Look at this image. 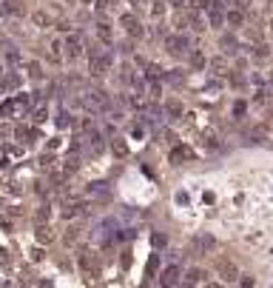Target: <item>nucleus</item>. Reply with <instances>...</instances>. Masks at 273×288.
I'll list each match as a JSON object with an SVG mask.
<instances>
[{"instance_id": "f257e3e1", "label": "nucleus", "mask_w": 273, "mask_h": 288, "mask_svg": "<svg viewBox=\"0 0 273 288\" xmlns=\"http://www.w3.org/2000/svg\"><path fill=\"white\" fill-rule=\"evenodd\" d=\"M165 49H168L174 58H180V55H188L191 52V37L188 35H168L165 37Z\"/></svg>"}, {"instance_id": "412c9836", "label": "nucleus", "mask_w": 273, "mask_h": 288, "mask_svg": "<svg viewBox=\"0 0 273 288\" xmlns=\"http://www.w3.org/2000/svg\"><path fill=\"white\" fill-rule=\"evenodd\" d=\"M191 66L193 69H205V66H208V60H205L202 52H191Z\"/></svg>"}, {"instance_id": "aec40b11", "label": "nucleus", "mask_w": 273, "mask_h": 288, "mask_svg": "<svg viewBox=\"0 0 273 288\" xmlns=\"http://www.w3.org/2000/svg\"><path fill=\"white\" fill-rule=\"evenodd\" d=\"M253 58H256V60H268V58H271V49L265 46V43H256V46H253Z\"/></svg>"}, {"instance_id": "ddd939ff", "label": "nucleus", "mask_w": 273, "mask_h": 288, "mask_svg": "<svg viewBox=\"0 0 273 288\" xmlns=\"http://www.w3.org/2000/svg\"><path fill=\"white\" fill-rule=\"evenodd\" d=\"M32 20H34V26L46 29V26H51V14L43 12V9H37V12H32Z\"/></svg>"}, {"instance_id": "9b49d317", "label": "nucleus", "mask_w": 273, "mask_h": 288, "mask_svg": "<svg viewBox=\"0 0 273 288\" xmlns=\"http://www.w3.org/2000/svg\"><path fill=\"white\" fill-rule=\"evenodd\" d=\"M3 12L14 14V17H23V14H26V6H23L20 0H6V3H3Z\"/></svg>"}, {"instance_id": "f3484780", "label": "nucleus", "mask_w": 273, "mask_h": 288, "mask_svg": "<svg viewBox=\"0 0 273 288\" xmlns=\"http://www.w3.org/2000/svg\"><path fill=\"white\" fill-rule=\"evenodd\" d=\"M202 280H205V274H202V271H199V268H191V271L185 274V286H199Z\"/></svg>"}, {"instance_id": "6e6552de", "label": "nucleus", "mask_w": 273, "mask_h": 288, "mask_svg": "<svg viewBox=\"0 0 273 288\" xmlns=\"http://www.w3.org/2000/svg\"><path fill=\"white\" fill-rule=\"evenodd\" d=\"M34 237H37V242H46V245H48V242L54 240V231L48 229V223H37V229H34Z\"/></svg>"}, {"instance_id": "de8ad7c7", "label": "nucleus", "mask_w": 273, "mask_h": 288, "mask_svg": "<svg viewBox=\"0 0 273 288\" xmlns=\"http://www.w3.org/2000/svg\"><path fill=\"white\" fill-rule=\"evenodd\" d=\"M271 29H273V20H271Z\"/></svg>"}, {"instance_id": "2eb2a0df", "label": "nucleus", "mask_w": 273, "mask_h": 288, "mask_svg": "<svg viewBox=\"0 0 273 288\" xmlns=\"http://www.w3.org/2000/svg\"><path fill=\"white\" fill-rule=\"evenodd\" d=\"M17 109H20V103H17L14 97H11V100H3V103H0V117H11Z\"/></svg>"}, {"instance_id": "9d476101", "label": "nucleus", "mask_w": 273, "mask_h": 288, "mask_svg": "<svg viewBox=\"0 0 273 288\" xmlns=\"http://www.w3.org/2000/svg\"><path fill=\"white\" fill-rule=\"evenodd\" d=\"M94 32H97V40H100V43H105V46L114 43V32H111V26H108V23H97Z\"/></svg>"}, {"instance_id": "a19ab883", "label": "nucleus", "mask_w": 273, "mask_h": 288, "mask_svg": "<svg viewBox=\"0 0 273 288\" xmlns=\"http://www.w3.org/2000/svg\"><path fill=\"white\" fill-rule=\"evenodd\" d=\"M168 6H174V9H182V6H188L185 0H168Z\"/></svg>"}, {"instance_id": "5701e85b", "label": "nucleus", "mask_w": 273, "mask_h": 288, "mask_svg": "<svg viewBox=\"0 0 273 288\" xmlns=\"http://www.w3.org/2000/svg\"><path fill=\"white\" fill-rule=\"evenodd\" d=\"M6 60H9L11 66H20V52L14 46H6Z\"/></svg>"}, {"instance_id": "473e14b6", "label": "nucleus", "mask_w": 273, "mask_h": 288, "mask_svg": "<svg viewBox=\"0 0 273 288\" xmlns=\"http://www.w3.org/2000/svg\"><path fill=\"white\" fill-rule=\"evenodd\" d=\"M80 240V229H68L66 231V245H74Z\"/></svg>"}, {"instance_id": "b1692460", "label": "nucleus", "mask_w": 273, "mask_h": 288, "mask_svg": "<svg viewBox=\"0 0 273 288\" xmlns=\"http://www.w3.org/2000/svg\"><path fill=\"white\" fill-rule=\"evenodd\" d=\"M202 146L205 149H219V140H216V134H211V131H208V134H202Z\"/></svg>"}, {"instance_id": "a878e982", "label": "nucleus", "mask_w": 273, "mask_h": 288, "mask_svg": "<svg viewBox=\"0 0 273 288\" xmlns=\"http://www.w3.org/2000/svg\"><path fill=\"white\" fill-rule=\"evenodd\" d=\"M148 80H157V77H162V66H157V63H148Z\"/></svg>"}, {"instance_id": "0eeeda50", "label": "nucleus", "mask_w": 273, "mask_h": 288, "mask_svg": "<svg viewBox=\"0 0 273 288\" xmlns=\"http://www.w3.org/2000/svg\"><path fill=\"white\" fill-rule=\"evenodd\" d=\"M180 274H182L180 265H171V268H165V271H162L159 283H162V286H177V283H180Z\"/></svg>"}, {"instance_id": "8fccbe9b", "label": "nucleus", "mask_w": 273, "mask_h": 288, "mask_svg": "<svg viewBox=\"0 0 273 288\" xmlns=\"http://www.w3.org/2000/svg\"><path fill=\"white\" fill-rule=\"evenodd\" d=\"M0 74H3V71H0Z\"/></svg>"}, {"instance_id": "c85d7f7f", "label": "nucleus", "mask_w": 273, "mask_h": 288, "mask_svg": "<svg viewBox=\"0 0 273 288\" xmlns=\"http://www.w3.org/2000/svg\"><path fill=\"white\" fill-rule=\"evenodd\" d=\"M48 214H51V208H48V203H46V206H40L37 211H34V220L43 223V220H48Z\"/></svg>"}, {"instance_id": "49530a36", "label": "nucleus", "mask_w": 273, "mask_h": 288, "mask_svg": "<svg viewBox=\"0 0 273 288\" xmlns=\"http://www.w3.org/2000/svg\"><path fill=\"white\" fill-rule=\"evenodd\" d=\"M83 3H91V0H83Z\"/></svg>"}, {"instance_id": "58836bf2", "label": "nucleus", "mask_w": 273, "mask_h": 288, "mask_svg": "<svg viewBox=\"0 0 273 288\" xmlns=\"http://www.w3.org/2000/svg\"><path fill=\"white\" fill-rule=\"evenodd\" d=\"M154 35H157V37H168V29H165V23H159L157 29H154Z\"/></svg>"}, {"instance_id": "c03bdc74", "label": "nucleus", "mask_w": 273, "mask_h": 288, "mask_svg": "<svg viewBox=\"0 0 273 288\" xmlns=\"http://www.w3.org/2000/svg\"><path fill=\"white\" fill-rule=\"evenodd\" d=\"M105 3H108V0H97V12H105V9H108V6H105Z\"/></svg>"}, {"instance_id": "f03ea898", "label": "nucleus", "mask_w": 273, "mask_h": 288, "mask_svg": "<svg viewBox=\"0 0 273 288\" xmlns=\"http://www.w3.org/2000/svg\"><path fill=\"white\" fill-rule=\"evenodd\" d=\"M225 6H222V3H208V23L214 26V29H222V26H225Z\"/></svg>"}, {"instance_id": "6ab92c4d", "label": "nucleus", "mask_w": 273, "mask_h": 288, "mask_svg": "<svg viewBox=\"0 0 273 288\" xmlns=\"http://www.w3.org/2000/svg\"><path fill=\"white\" fill-rule=\"evenodd\" d=\"M111 151H114V157H120V160H125V157H128V146H125L123 140H114V143H111Z\"/></svg>"}, {"instance_id": "2f4dec72", "label": "nucleus", "mask_w": 273, "mask_h": 288, "mask_svg": "<svg viewBox=\"0 0 273 288\" xmlns=\"http://www.w3.org/2000/svg\"><path fill=\"white\" fill-rule=\"evenodd\" d=\"M63 169H66V174H74V172H77V169H80V160H77V157H68Z\"/></svg>"}, {"instance_id": "20e7f679", "label": "nucleus", "mask_w": 273, "mask_h": 288, "mask_svg": "<svg viewBox=\"0 0 273 288\" xmlns=\"http://www.w3.org/2000/svg\"><path fill=\"white\" fill-rule=\"evenodd\" d=\"M66 55H68V60L83 58V40H80V35H68L66 37Z\"/></svg>"}, {"instance_id": "a18cd8bd", "label": "nucleus", "mask_w": 273, "mask_h": 288, "mask_svg": "<svg viewBox=\"0 0 273 288\" xmlns=\"http://www.w3.org/2000/svg\"><path fill=\"white\" fill-rule=\"evenodd\" d=\"M271 83H273V71H271Z\"/></svg>"}, {"instance_id": "f704fd0d", "label": "nucleus", "mask_w": 273, "mask_h": 288, "mask_svg": "<svg viewBox=\"0 0 273 288\" xmlns=\"http://www.w3.org/2000/svg\"><path fill=\"white\" fill-rule=\"evenodd\" d=\"M74 214H80V206H66V208H63V217H74Z\"/></svg>"}, {"instance_id": "a211bd4d", "label": "nucleus", "mask_w": 273, "mask_h": 288, "mask_svg": "<svg viewBox=\"0 0 273 288\" xmlns=\"http://www.w3.org/2000/svg\"><path fill=\"white\" fill-rule=\"evenodd\" d=\"M250 143H265L268 140V128H262V126H256V128H250Z\"/></svg>"}, {"instance_id": "09e8293b", "label": "nucleus", "mask_w": 273, "mask_h": 288, "mask_svg": "<svg viewBox=\"0 0 273 288\" xmlns=\"http://www.w3.org/2000/svg\"><path fill=\"white\" fill-rule=\"evenodd\" d=\"M271 6H273V0H271Z\"/></svg>"}, {"instance_id": "7ed1b4c3", "label": "nucleus", "mask_w": 273, "mask_h": 288, "mask_svg": "<svg viewBox=\"0 0 273 288\" xmlns=\"http://www.w3.org/2000/svg\"><path fill=\"white\" fill-rule=\"evenodd\" d=\"M120 23L125 26V32H128L131 37H142V35H145V29H142V23L136 20L134 14H123V17H120Z\"/></svg>"}, {"instance_id": "1a4fd4ad", "label": "nucleus", "mask_w": 273, "mask_h": 288, "mask_svg": "<svg viewBox=\"0 0 273 288\" xmlns=\"http://www.w3.org/2000/svg\"><path fill=\"white\" fill-rule=\"evenodd\" d=\"M193 248H196V251H214L216 240L211 237V234H202V237H196V240H193Z\"/></svg>"}, {"instance_id": "e433bc0d", "label": "nucleus", "mask_w": 273, "mask_h": 288, "mask_svg": "<svg viewBox=\"0 0 273 288\" xmlns=\"http://www.w3.org/2000/svg\"><path fill=\"white\" fill-rule=\"evenodd\" d=\"M245 112H248V106H245V103H236V106H233V117H242Z\"/></svg>"}, {"instance_id": "dca6fc26", "label": "nucleus", "mask_w": 273, "mask_h": 288, "mask_svg": "<svg viewBox=\"0 0 273 288\" xmlns=\"http://www.w3.org/2000/svg\"><path fill=\"white\" fill-rule=\"evenodd\" d=\"M60 49H66V43H60V40H51V43H48V60H51V63H60V58H63Z\"/></svg>"}, {"instance_id": "4be33fe9", "label": "nucleus", "mask_w": 273, "mask_h": 288, "mask_svg": "<svg viewBox=\"0 0 273 288\" xmlns=\"http://www.w3.org/2000/svg\"><path fill=\"white\" fill-rule=\"evenodd\" d=\"M208 66L216 71V74H225V69H228V63H225V58H214V60H208Z\"/></svg>"}, {"instance_id": "cd10ccee", "label": "nucleus", "mask_w": 273, "mask_h": 288, "mask_svg": "<svg viewBox=\"0 0 273 288\" xmlns=\"http://www.w3.org/2000/svg\"><path fill=\"white\" fill-rule=\"evenodd\" d=\"M188 23H191V17H188V12H185V14H177V17H174V29H180V32H182V29H185Z\"/></svg>"}, {"instance_id": "79ce46f5", "label": "nucleus", "mask_w": 273, "mask_h": 288, "mask_svg": "<svg viewBox=\"0 0 273 288\" xmlns=\"http://www.w3.org/2000/svg\"><path fill=\"white\" fill-rule=\"evenodd\" d=\"M233 6H236V9H248L250 0H233Z\"/></svg>"}, {"instance_id": "423d86ee", "label": "nucleus", "mask_w": 273, "mask_h": 288, "mask_svg": "<svg viewBox=\"0 0 273 288\" xmlns=\"http://www.w3.org/2000/svg\"><path fill=\"white\" fill-rule=\"evenodd\" d=\"M225 26H230V29H239V26H245V9H228L225 12Z\"/></svg>"}, {"instance_id": "4468645a", "label": "nucleus", "mask_w": 273, "mask_h": 288, "mask_svg": "<svg viewBox=\"0 0 273 288\" xmlns=\"http://www.w3.org/2000/svg\"><path fill=\"white\" fill-rule=\"evenodd\" d=\"M193 157V151L188 149V146H177V149L171 151V160L174 163H180V160H191Z\"/></svg>"}, {"instance_id": "39448f33", "label": "nucleus", "mask_w": 273, "mask_h": 288, "mask_svg": "<svg viewBox=\"0 0 273 288\" xmlns=\"http://www.w3.org/2000/svg\"><path fill=\"white\" fill-rule=\"evenodd\" d=\"M216 271H219V277H222L225 283H236V280H239V268H236L233 263H225V260H219Z\"/></svg>"}, {"instance_id": "ea45409f", "label": "nucleus", "mask_w": 273, "mask_h": 288, "mask_svg": "<svg viewBox=\"0 0 273 288\" xmlns=\"http://www.w3.org/2000/svg\"><path fill=\"white\" fill-rule=\"evenodd\" d=\"M46 120V109H37V112H34V123H43Z\"/></svg>"}, {"instance_id": "4c0bfd02", "label": "nucleus", "mask_w": 273, "mask_h": 288, "mask_svg": "<svg viewBox=\"0 0 273 288\" xmlns=\"http://www.w3.org/2000/svg\"><path fill=\"white\" fill-rule=\"evenodd\" d=\"M14 131H11V126H0V140H9Z\"/></svg>"}, {"instance_id": "393cba45", "label": "nucleus", "mask_w": 273, "mask_h": 288, "mask_svg": "<svg viewBox=\"0 0 273 288\" xmlns=\"http://www.w3.org/2000/svg\"><path fill=\"white\" fill-rule=\"evenodd\" d=\"M29 77H32V80H40V77H43V66H40V63H29Z\"/></svg>"}, {"instance_id": "bb28decb", "label": "nucleus", "mask_w": 273, "mask_h": 288, "mask_svg": "<svg viewBox=\"0 0 273 288\" xmlns=\"http://www.w3.org/2000/svg\"><path fill=\"white\" fill-rule=\"evenodd\" d=\"M165 3H168V0H159V3H154V6H151V14H154L157 20H162V14H165Z\"/></svg>"}, {"instance_id": "7c9ffc66", "label": "nucleus", "mask_w": 273, "mask_h": 288, "mask_svg": "<svg viewBox=\"0 0 273 288\" xmlns=\"http://www.w3.org/2000/svg\"><path fill=\"white\" fill-rule=\"evenodd\" d=\"M168 115L171 117H182V103L180 100H171L168 103Z\"/></svg>"}, {"instance_id": "c756f323", "label": "nucleus", "mask_w": 273, "mask_h": 288, "mask_svg": "<svg viewBox=\"0 0 273 288\" xmlns=\"http://www.w3.org/2000/svg\"><path fill=\"white\" fill-rule=\"evenodd\" d=\"M228 80H230V86H236V89H242V86H245V77H242L239 71H230V74H228Z\"/></svg>"}, {"instance_id": "c9c22d12", "label": "nucleus", "mask_w": 273, "mask_h": 288, "mask_svg": "<svg viewBox=\"0 0 273 288\" xmlns=\"http://www.w3.org/2000/svg\"><path fill=\"white\" fill-rule=\"evenodd\" d=\"M89 191H94V194H105V183H91Z\"/></svg>"}, {"instance_id": "72a5a7b5", "label": "nucleus", "mask_w": 273, "mask_h": 288, "mask_svg": "<svg viewBox=\"0 0 273 288\" xmlns=\"http://www.w3.org/2000/svg\"><path fill=\"white\" fill-rule=\"evenodd\" d=\"M57 126H60V128L74 126V120H71V115H66V112H63V115H60V120H57Z\"/></svg>"}, {"instance_id": "f8f14e48", "label": "nucleus", "mask_w": 273, "mask_h": 288, "mask_svg": "<svg viewBox=\"0 0 273 288\" xmlns=\"http://www.w3.org/2000/svg\"><path fill=\"white\" fill-rule=\"evenodd\" d=\"M219 46H222L225 55H233V52L239 49V43H236V37H233V35H222V37H219Z\"/></svg>"}, {"instance_id": "37998d69", "label": "nucleus", "mask_w": 273, "mask_h": 288, "mask_svg": "<svg viewBox=\"0 0 273 288\" xmlns=\"http://www.w3.org/2000/svg\"><path fill=\"white\" fill-rule=\"evenodd\" d=\"M154 245H159V248H162V245H165V237H162V234H154Z\"/></svg>"}]
</instances>
